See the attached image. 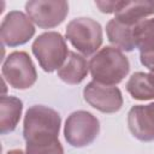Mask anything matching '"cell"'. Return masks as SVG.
Instances as JSON below:
<instances>
[{"label": "cell", "instance_id": "6da1fadb", "mask_svg": "<svg viewBox=\"0 0 154 154\" xmlns=\"http://www.w3.org/2000/svg\"><path fill=\"white\" fill-rule=\"evenodd\" d=\"M61 118L57 111L42 105L28 108L23 123L26 146H45L59 141Z\"/></svg>", "mask_w": 154, "mask_h": 154}, {"label": "cell", "instance_id": "7a4b0ae2", "mask_svg": "<svg viewBox=\"0 0 154 154\" xmlns=\"http://www.w3.org/2000/svg\"><path fill=\"white\" fill-rule=\"evenodd\" d=\"M89 71L93 81L105 85H116L128 76L130 63L120 49L106 46L91 57Z\"/></svg>", "mask_w": 154, "mask_h": 154}, {"label": "cell", "instance_id": "3957f363", "mask_svg": "<svg viewBox=\"0 0 154 154\" xmlns=\"http://www.w3.org/2000/svg\"><path fill=\"white\" fill-rule=\"evenodd\" d=\"M31 49L38 65L46 72L58 71L70 53L65 38L57 31H47L38 35L32 42Z\"/></svg>", "mask_w": 154, "mask_h": 154}, {"label": "cell", "instance_id": "277c9868", "mask_svg": "<svg viewBox=\"0 0 154 154\" xmlns=\"http://www.w3.org/2000/svg\"><path fill=\"white\" fill-rule=\"evenodd\" d=\"M65 36L84 57L95 54L100 49L103 41L100 23L87 17L72 19L66 26Z\"/></svg>", "mask_w": 154, "mask_h": 154}, {"label": "cell", "instance_id": "5b68a950", "mask_svg": "<svg viewBox=\"0 0 154 154\" xmlns=\"http://www.w3.org/2000/svg\"><path fill=\"white\" fill-rule=\"evenodd\" d=\"M2 78L10 87L19 90L32 87L37 79L36 67L26 52L16 51L7 55L1 66Z\"/></svg>", "mask_w": 154, "mask_h": 154}, {"label": "cell", "instance_id": "8992f818", "mask_svg": "<svg viewBox=\"0 0 154 154\" xmlns=\"http://www.w3.org/2000/svg\"><path fill=\"white\" fill-rule=\"evenodd\" d=\"M100 132L99 119L90 112L76 111L72 112L64 126V136L69 144L76 148H82L91 144Z\"/></svg>", "mask_w": 154, "mask_h": 154}, {"label": "cell", "instance_id": "52a82bcc", "mask_svg": "<svg viewBox=\"0 0 154 154\" xmlns=\"http://www.w3.org/2000/svg\"><path fill=\"white\" fill-rule=\"evenodd\" d=\"M25 12L38 28L52 29L65 20L69 4L63 0H31L25 4Z\"/></svg>", "mask_w": 154, "mask_h": 154}, {"label": "cell", "instance_id": "ba28073f", "mask_svg": "<svg viewBox=\"0 0 154 154\" xmlns=\"http://www.w3.org/2000/svg\"><path fill=\"white\" fill-rule=\"evenodd\" d=\"M35 35L31 19L20 11H10L0 25V38L2 46L18 47L26 43Z\"/></svg>", "mask_w": 154, "mask_h": 154}, {"label": "cell", "instance_id": "9c48e42d", "mask_svg": "<svg viewBox=\"0 0 154 154\" xmlns=\"http://www.w3.org/2000/svg\"><path fill=\"white\" fill-rule=\"evenodd\" d=\"M83 97L87 103L102 113H116L123 106V95L118 87L105 85L95 81L84 87Z\"/></svg>", "mask_w": 154, "mask_h": 154}, {"label": "cell", "instance_id": "30bf717a", "mask_svg": "<svg viewBox=\"0 0 154 154\" xmlns=\"http://www.w3.org/2000/svg\"><path fill=\"white\" fill-rule=\"evenodd\" d=\"M128 126L135 138L142 142L154 141V102L132 106L128 113Z\"/></svg>", "mask_w": 154, "mask_h": 154}, {"label": "cell", "instance_id": "8fae6325", "mask_svg": "<svg viewBox=\"0 0 154 154\" xmlns=\"http://www.w3.org/2000/svg\"><path fill=\"white\" fill-rule=\"evenodd\" d=\"M152 14H154V1H120L119 7L114 13V18L126 25L134 26Z\"/></svg>", "mask_w": 154, "mask_h": 154}, {"label": "cell", "instance_id": "7c38bea8", "mask_svg": "<svg viewBox=\"0 0 154 154\" xmlns=\"http://www.w3.org/2000/svg\"><path fill=\"white\" fill-rule=\"evenodd\" d=\"M89 72V63L87 59L76 53L70 52L64 65L58 70V77L66 84H79Z\"/></svg>", "mask_w": 154, "mask_h": 154}, {"label": "cell", "instance_id": "4fadbf2b", "mask_svg": "<svg viewBox=\"0 0 154 154\" xmlns=\"http://www.w3.org/2000/svg\"><path fill=\"white\" fill-rule=\"evenodd\" d=\"M23 102L16 96L4 95L0 99V134L12 132L20 119Z\"/></svg>", "mask_w": 154, "mask_h": 154}, {"label": "cell", "instance_id": "5bb4252c", "mask_svg": "<svg viewBox=\"0 0 154 154\" xmlns=\"http://www.w3.org/2000/svg\"><path fill=\"white\" fill-rule=\"evenodd\" d=\"M132 28L134 26L126 25L113 18L106 25L107 38L116 48L125 52H132L135 49L132 40Z\"/></svg>", "mask_w": 154, "mask_h": 154}, {"label": "cell", "instance_id": "9a60e30c", "mask_svg": "<svg viewBox=\"0 0 154 154\" xmlns=\"http://www.w3.org/2000/svg\"><path fill=\"white\" fill-rule=\"evenodd\" d=\"M126 90L135 100H153L154 99V78L150 73L135 72L126 82Z\"/></svg>", "mask_w": 154, "mask_h": 154}, {"label": "cell", "instance_id": "2e32d148", "mask_svg": "<svg viewBox=\"0 0 154 154\" xmlns=\"http://www.w3.org/2000/svg\"><path fill=\"white\" fill-rule=\"evenodd\" d=\"M132 40L135 48L141 54L154 53V18L143 19L132 28Z\"/></svg>", "mask_w": 154, "mask_h": 154}, {"label": "cell", "instance_id": "e0dca14e", "mask_svg": "<svg viewBox=\"0 0 154 154\" xmlns=\"http://www.w3.org/2000/svg\"><path fill=\"white\" fill-rule=\"evenodd\" d=\"M120 1H95V5L102 13H116Z\"/></svg>", "mask_w": 154, "mask_h": 154}, {"label": "cell", "instance_id": "ac0fdd59", "mask_svg": "<svg viewBox=\"0 0 154 154\" xmlns=\"http://www.w3.org/2000/svg\"><path fill=\"white\" fill-rule=\"evenodd\" d=\"M140 60L141 64L146 67H148L149 70L154 67V53L150 54H140Z\"/></svg>", "mask_w": 154, "mask_h": 154}, {"label": "cell", "instance_id": "d6986e66", "mask_svg": "<svg viewBox=\"0 0 154 154\" xmlns=\"http://www.w3.org/2000/svg\"><path fill=\"white\" fill-rule=\"evenodd\" d=\"M6 154H25V152H23L22 149H11Z\"/></svg>", "mask_w": 154, "mask_h": 154}, {"label": "cell", "instance_id": "ffe728a7", "mask_svg": "<svg viewBox=\"0 0 154 154\" xmlns=\"http://www.w3.org/2000/svg\"><path fill=\"white\" fill-rule=\"evenodd\" d=\"M149 73H150V75H152V77L154 78V67H153V69H150V72H149Z\"/></svg>", "mask_w": 154, "mask_h": 154}]
</instances>
